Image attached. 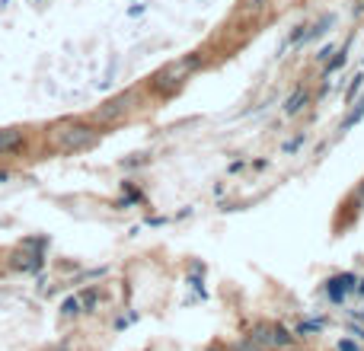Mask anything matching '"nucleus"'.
Here are the masks:
<instances>
[{
    "mask_svg": "<svg viewBox=\"0 0 364 351\" xmlns=\"http://www.w3.org/2000/svg\"><path fill=\"white\" fill-rule=\"evenodd\" d=\"M198 64H202V57L198 55H189V57H179V61H172V64H166L163 70H157V74H153V93H176L179 87H182L185 80H189V74L192 70L198 67Z\"/></svg>",
    "mask_w": 364,
    "mask_h": 351,
    "instance_id": "nucleus-2",
    "label": "nucleus"
},
{
    "mask_svg": "<svg viewBox=\"0 0 364 351\" xmlns=\"http://www.w3.org/2000/svg\"><path fill=\"white\" fill-rule=\"evenodd\" d=\"M332 23H336V16H323V19H319V26H313V32H307V38H319V35H326Z\"/></svg>",
    "mask_w": 364,
    "mask_h": 351,
    "instance_id": "nucleus-9",
    "label": "nucleus"
},
{
    "mask_svg": "<svg viewBox=\"0 0 364 351\" xmlns=\"http://www.w3.org/2000/svg\"><path fill=\"white\" fill-rule=\"evenodd\" d=\"M83 313V303H80V294H74V297H67L61 303V316L64 319H70V316H80Z\"/></svg>",
    "mask_w": 364,
    "mask_h": 351,
    "instance_id": "nucleus-7",
    "label": "nucleus"
},
{
    "mask_svg": "<svg viewBox=\"0 0 364 351\" xmlns=\"http://www.w3.org/2000/svg\"><path fill=\"white\" fill-rule=\"evenodd\" d=\"M48 351H67V345H57V348H48Z\"/></svg>",
    "mask_w": 364,
    "mask_h": 351,
    "instance_id": "nucleus-16",
    "label": "nucleus"
},
{
    "mask_svg": "<svg viewBox=\"0 0 364 351\" xmlns=\"http://www.w3.org/2000/svg\"><path fill=\"white\" fill-rule=\"evenodd\" d=\"M342 64H345V51H342V55H338V57H332L329 64H326V77H332L338 67H342Z\"/></svg>",
    "mask_w": 364,
    "mask_h": 351,
    "instance_id": "nucleus-11",
    "label": "nucleus"
},
{
    "mask_svg": "<svg viewBox=\"0 0 364 351\" xmlns=\"http://www.w3.org/2000/svg\"><path fill=\"white\" fill-rule=\"evenodd\" d=\"M48 140L57 153H83L99 144V128L89 121H61L51 128Z\"/></svg>",
    "mask_w": 364,
    "mask_h": 351,
    "instance_id": "nucleus-1",
    "label": "nucleus"
},
{
    "mask_svg": "<svg viewBox=\"0 0 364 351\" xmlns=\"http://www.w3.org/2000/svg\"><path fill=\"white\" fill-rule=\"evenodd\" d=\"M80 303H83V313H93L96 303H99V291H96V287L83 291V294H80Z\"/></svg>",
    "mask_w": 364,
    "mask_h": 351,
    "instance_id": "nucleus-8",
    "label": "nucleus"
},
{
    "mask_svg": "<svg viewBox=\"0 0 364 351\" xmlns=\"http://www.w3.org/2000/svg\"><path fill=\"white\" fill-rule=\"evenodd\" d=\"M0 182H6V172L4 169H0Z\"/></svg>",
    "mask_w": 364,
    "mask_h": 351,
    "instance_id": "nucleus-18",
    "label": "nucleus"
},
{
    "mask_svg": "<svg viewBox=\"0 0 364 351\" xmlns=\"http://www.w3.org/2000/svg\"><path fill=\"white\" fill-rule=\"evenodd\" d=\"M307 99H310V93H307L304 87H297V89H294V93L285 99V115H297L300 108H304Z\"/></svg>",
    "mask_w": 364,
    "mask_h": 351,
    "instance_id": "nucleus-6",
    "label": "nucleus"
},
{
    "mask_svg": "<svg viewBox=\"0 0 364 351\" xmlns=\"http://www.w3.org/2000/svg\"><path fill=\"white\" fill-rule=\"evenodd\" d=\"M134 99H138V93H134V89H125V93L112 96L109 102H102V106L93 112V118L102 121V125H106V121H118L121 115H128L134 108Z\"/></svg>",
    "mask_w": 364,
    "mask_h": 351,
    "instance_id": "nucleus-3",
    "label": "nucleus"
},
{
    "mask_svg": "<svg viewBox=\"0 0 364 351\" xmlns=\"http://www.w3.org/2000/svg\"><path fill=\"white\" fill-rule=\"evenodd\" d=\"M26 147V131L23 128H0V157L19 153Z\"/></svg>",
    "mask_w": 364,
    "mask_h": 351,
    "instance_id": "nucleus-4",
    "label": "nucleus"
},
{
    "mask_svg": "<svg viewBox=\"0 0 364 351\" xmlns=\"http://www.w3.org/2000/svg\"><path fill=\"white\" fill-rule=\"evenodd\" d=\"M338 351H358V345L348 342V338H342V342H338Z\"/></svg>",
    "mask_w": 364,
    "mask_h": 351,
    "instance_id": "nucleus-14",
    "label": "nucleus"
},
{
    "mask_svg": "<svg viewBox=\"0 0 364 351\" xmlns=\"http://www.w3.org/2000/svg\"><path fill=\"white\" fill-rule=\"evenodd\" d=\"M319 329H323V323H304L300 325V332H319Z\"/></svg>",
    "mask_w": 364,
    "mask_h": 351,
    "instance_id": "nucleus-15",
    "label": "nucleus"
},
{
    "mask_svg": "<svg viewBox=\"0 0 364 351\" xmlns=\"http://www.w3.org/2000/svg\"><path fill=\"white\" fill-rule=\"evenodd\" d=\"M300 144H304V134H297V138H294V140H287V144H285V150H287V153H294Z\"/></svg>",
    "mask_w": 364,
    "mask_h": 351,
    "instance_id": "nucleus-13",
    "label": "nucleus"
},
{
    "mask_svg": "<svg viewBox=\"0 0 364 351\" xmlns=\"http://www.w3.org/2000/svg\"><path fill=\"white\" fill-rule=\"evenodd\" d=\"M4 4H6V0H4Z\"/></svg>",
    "mask_w": 364,
    "mask_h": 351,
    "instance_id": "nucleus-19",
    "label": "nucleus"
},
{
    "mask_svg": "<svg viewBox=\"0 0 364 351\" xmlns=\"http://www.w3.org/2000/svg\"><path fill=\"white\" fill-rule=\"evenodd\" d=\"M355 291V274H336V278L329 281V287H326V294H329V300L332 303H342L345 297H348V294Z\"/></svg>",
    "mask_w": 364,
    "mask_h": 351,
    "instance_id": "nucleus-5",
    "label": "nucleus"
},
{
    "mask_svg": "<svg viewBox=\"0 0 364 351\" xmlns=\"http://www.w3.org/2000/svg\"><path fill=\"white\" fill-rule=\"evenodd\" d=\"M361 4H364V0H361Z\"/></svg>",
    "mask_w": 364,
    "mask_h": 351,
    "instance_id": "nucleus-20",
    "label": "nucleus"
},
{
    "mask_svg": "<svg viewBox=\"0 0 364 351\" xmlns=\"http://www.w3.org/2000/svg\"><path fill=\"white\" fill-rule=\"evenodd\" d=\"M361 115H364V102H358V108H355V112H351V115H348V118H345L342 131H348V128H351V125H358V121H361Z\"/></svg>",
    "mask_w": 364,
    "mask_h": 351,
    "instance_id": "nucleus-10",
    "label": "nucleus"
},
{
    "mask_svg": "<svg viewBox=\"0 0 364 351\" xmlns=\"http://www.w3.org/2000/svg\"><path fill=\"white\" fill-rule=\"evenodd\" d=\"M358 294H361V297H364V278H361V284H358Z\"/></svg>",
    "mask_w": 364,
    "mask_h": 351,
    "instance_id": "nucleus-17",
    "label": "nucleus"
},
{
    "mask_svg": "<svg viewBox=\"0 0 364 351\" xmlns=\"http://www.w3.org/2000/svg\"><path fill=\"white\" fill-rule=\"evenodd\" d=\"M361 83H364V77H361V74H358V77H355V80H351L348 93H345V99H355V93H358V89H361Z\"/></svg>",
    "mask_w": 364,
    "mask_h": 351,
    "instance_id": "nucleus-12",
    "label": "nucleus"
}]
</instances>
